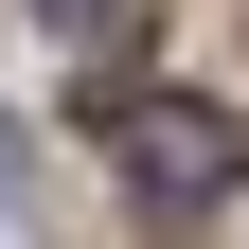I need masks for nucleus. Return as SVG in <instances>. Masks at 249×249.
Instances as JSON below:
<instances>
[{
  "label": "nucleus",
  "instance_id": "nucleus-2",
  "mask_svg": "<svg viewBox=\"0 0 249 249\" xmlns=\"http://www.w3.org/2000/svg\"><path fill=\"white\" fill-rule=\"evenodd\" d=\"M36 18H53V36H89V53H107L124 18H142V0H36Z\"/></svg>",
  "mask_w": 249,
  "mask_h": 249
},
{
  "label": "nucleus",
  "instance_id": "nucleus-3",
  "mask_svg": "<svg viewBox=\"0 0 249 249\" xmlns=\"http://www.w3.org/2000/svg\"><path fill=\"white\" fill-rule=\"evenodd\" d=\"M0 196H18V142H0Z\"/></svg>",
  "mask_w": 249,
  "mask_h": 249
},
{
  "label": "nucleus",
  "instance_id": "nucleus-1",
  "mask_svg": "<svg viewBox=\"0 0 249 249\" xmlns=\"http://www.w3.org/2000/svg\"><path fill=\"white\" fill-rule=\"evenodd\" d=\"M107 142H124V196H142V213H213V196L249 178V124L196 107V89H124Z\"/></svg>",
  "mask_w": 249,
  "mask_h": 249
}]
</instances>
